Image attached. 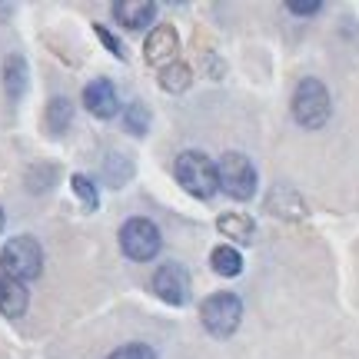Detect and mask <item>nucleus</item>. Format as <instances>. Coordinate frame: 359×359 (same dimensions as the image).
I'll list each match as a JSON object with an SVG mask.
<instances>
[{
  "instance_id": "1",
  "label": "nucleus",
  "mask_w": 359,
  "mask_h": 359,
  "mask_svg": "<svg viewBox=\"0 0 359 359\" xmlns=\"http://www.w3.org/2000/svg\"><path fill=\"white\" fill-rule=\"evenodd\" d=\"M173 173H177L180 187L190 193V196H196V200H210L219 190L217 163L206 154H200V150H183L177 156V163H173Z\"/></svg>"
},
{
  "instance_id": "2",
  "label": "nucleus",
  "mask_w": 359,
  "mask_h": 359,
  "mask_svg": "<svg viewBox=\"0 0 359 359\" xmlns=\"http://www.w3.org/2000/svg\"><path fill=\"white\" fill-rule=\"evenodd\" d=\"M0 273L13 283H30L43 273V250L34 236H13L0 250Z\"/></svg>"
},
{
  "instance_id": "3",
  "label": "nucleus",
  "mask_w": 359,
  "mask_h": 359,
  "mask_svg": "<svg viewBox=\"0 0 359 359\" xmlns=\"http://www.w3.org/2000/svg\"><path fill=\"white\" fill-rule=\"evenodd\" d=\"M293 116H296V123H303L309 130H320L323 123H330L333 100H330V90H326L323 80H316V77L299 80V87L293 93Z\"/></svg>"
},
{
  "instance_id": "4",
  "label": "nucleus",
  "mask_w": 359,
  "mask_h": 359,
  "mask_svg": "<svg viewBox=\"0 0 359 359\" xmlns=\"http://www.w3.org/2000/svg\"><path fill=\"white\" fill-rule=\"evenodd\" d=\"M240 320H243V299L236 293H213L200 303V323L217 339H226L236 333Z\"/></svg>"
},
{
  "instance_id": "5",
  "label": "nucleus",
  "mask_w": 359,
  "mask_h": 359,
  "mask_svg": "<svg viewBox=\"0 0 359 359\" xmlns=\"http://www.w3.org/2000/svg\"><path fill=\"white\" fill-rule=\"evenodd\" d=\"M217 183L219 190L233 200H253L257 193V170L243 154H223L217 160Z\"/></svg>"
},
{
  "instance_id": "6",
  "label": "nucleus",
  "mask_w": 359,
  "mask_h": 359,
  "mask_svg": "<svg viewBox=\"0 0 359 359\" xmlns=\"http://www.w3.org/2000/svg\"><path fill=\"white\" fill-rule=\"evenodd\" d=\"M163 246V236L156 230L154 219L147 217H130L123 226H120V250L127 253L133 263H147L154 259Z\"/></svg>"
},
{
  "instance_id": "7",
  "label": "nucleus",
  "mask_w": 359,
  "mask_h": 359,
  "mask_svg": "<svg viewBox=\"0 0 359 359\" xmlns=\"http://www.w3.org/2000/svg\"><path fill=\"white\" fill-rule=\"evenodd\" d=\"M150 283H154V293L170 306H183L190 299V273L180 263H163Z\"/></svg>"
},
{
  "instance_id": "8",
  "label": "nucleus",
  "mask_w": 359,
  "mask_h": 359,
  "mask_svg": "<svg viewBox=\"0 0 359 359\" xmlns=\"http://www.w3.org/2000/svg\"><path fill=\"white\" fill-rule=\"evenodd\" d=\"M177 50H180V40H177V30L167 24H160L150 30V37L143 43V57H147V64L150 67H170L177 60Z\"/></svg>"
},
{
  "instance_id": "9",
  "label": "nucleus",
  "mask_w": 359,
  "mask_h": 359,
  "mask_svg": "<svg viewBox=\"0 0 359 359\" xmlns=\"http://www.w3.org/2000/svg\"><path fill=\"white\" fill-rule=\"evenodd\" d=\"M83 107H87L93 116H100V120H110V116L120 114V97H116V87L110 80H93L87 83L83 90Z\"/></svg>"
},
{
  "instance_id": "10",
  "label": "nucleus",
  "mask_w": 359,
  "mask_h": 359,
  "mask_svg": "<svg viewBox=\"0 0 359 359\" xmlns=\"http://www.w3.org/2000/svg\"><path fill=\"white\" fill-rule=\"evenodd\" d=\"M114 17L127 30H143L156 17V4L154 0H120V4H114Z\"/></svg>"
},
{
  "instance_id": "11",
  "label": "nucleus",
  "mask_w": 359,
  "mask_h": 359,
  "mask_svg": "<svg viewBox=\"0 0 359 359\" xmlns=\"http://www.w3.org/2000/svg\"><path fill=\"white\" fill-rule=\"evenodd\" d=\"M266 210L269 213H276V217H286V219H299L306 217V203H303V196L290 187H273L266 196Z\"/></svg>"
},
{
  "instance_id": "12",
  "label": "nucleus",
  "mask_w": 359,
  "mask_h": 359,
  "mask_svg": "<svg viewBox=\"0 0 359 359\" xmlns=\"http://www.w3.org/2000/svg\"><path fill=\"white\" fill-rule=\"evenodd\" d=\"M27 290L24 283H13L11 276H4L0 273V313L7 316V320H20L27 313Z\"/></svg>"
},
{
  "instance_id": "13",
  "label": "nucleus",
  "mask_w": 359,
  "mask_h": 359,
  "mask_svg": "<svg viewBox=\"0 0 359 359\" xmlns=\"http://www.w3.org/2000/svg\"><path fill=\"white\" fill-rule=\"evenodd\" d=\"M217 226L223 236H230L233 243H250L253 240V219L246 217V213H223V217L217 219Z\"/></svg>"
},
{
  "instance_id": "14",
  "label": "nucleus",
  "mask_w": 359,
  "mask_h": 359,
  "mask_svg": "<svg viewBox=\"0 0 359 359\" xmlns=\"http://www.w3.org/2000/svg\"><path fill=\"white\" fill-rule=\"evenodd\" d=\"M210 266H213L217 276H240L243 273V257H240L236 246H217L210 253Z\"/></svg>"
},
{
  "instance_id": "15",
  "label": "nucleus",
  "mask_w": 359,
  "mask_h": 359,
  "mask_svg": "<svg viewBox=\"0 0 359 359\" xmlns=\"http://www.w3.org/2000/svg\"><path fill=\"white\" fill-rule=\"evenodd\" d=\"M4 87L11 97H24L27 93V64L24 57H7L4 64Z\"/></svg>"
},
{
  "instance_id": "16",
  "label": "nucleus",
  "mask_w": 359,
  "mask_h": 359,
  "mask_svg": "<svg viewBox=\"0 0 359 359\" xmlns=\"http://www.w3.org/2000/svg\"><path fill=\"white\" fill-rule=\"evenodd\" d=\"M70 120H74V107L67 97H53L50 107H47V123H50V133L53 137H60L67 127H70Z\"/></svg>"
},
{
  "instance_id": "17",
  "label": "nucleus",
  "mask_w": 359,
  "mask_h": 359,
  "mask_svg": "<svg viewBox=\"0 0 359 359\" xmlns=\"http://www.w3.org/2000/svg\"><path fill=\"white\" fill-rule=\"evenodd\" d=\"M190 80H193V74L187 64H170L160 70V87L167 90V93H183V90L190 87Z\"/></svg>"
},
{
  "instance_id": "18",
  "label": "nucleus",
  "mask_w": 359,
  "mask_h": 359,
  "mask_svg": "<svg viewBox=\"0 0 359 359\" xmlns=\"http://www.w3.org/2000/svg\"><path fill=\"white\" fill-rule=\"evenodd\" d=\"M70 187H74V193H77L90 210H97V203H100V190H97V183H93L87 173H74V177H70Z\"/></svg>"
},
{
  "instance_id": "19",
  "label": "nucleus",
  "mask_w": 359,
  "mask_h": 359,
  "mask_svg": "<svg viewBox=\"0 0 359 359\" xmlns=\"http://www.w3.org/2000/svg\"><path fill=\"white\" fill-rule=\"evenodd\" d=\"M123 123H127L130 133L143 137V133H147V127H150V114L143 110V103H130L127 114H123Z\"/></svg>"
},
{
  "instance_id": "20",
  "label": "nucleus",
  "mask_w": 359,
  "mask_h": 359,
  "mask_svg": "<svg viewBox=\"0 0 359 359\" xmlns=\"http://www.w3.org/2000/svg\"><path fill=\"white\" fill-rule=\"evenodd\" d=\"M110 359H156V353L143 343H130V346H120L116 353H110Z\"/></svg>"
},
{
  "instance_id": "21",
  "label": "nucleus",
  "mask_w": 359,
  "mask_h": 359,
  "mask_svg": "<svg viewBox=\"0 0 359 359\" xmlns=\"http://www.w3.org/2000/svg\"><path fill=\"white\" fill-rule=\"evenodd\" d=\"M286 11L299 13V17H313V13L323 11V4L320 0H290V4H286Z\"/></svg>"
},
{
  "instance_id": "22",
  "label": "nucleus",
  "mask_w": 359,
  "mask_h": 359,
  "mask_svg": "<svg viewBox=\"0 0 359 359\" xmlns=\"http://www.w3.org/2000/svg\"><path fill=\"white\" fill-rule=\"evenodd\" d=\"M93 34H97V37H100L103 43H107V50L114 53V57H120V60L127 57V53H123V47L116 43V37H114V34H110V30H107V27H93Z\"/></svg>"
},
{
  "instance_id": "23",
  "label": "nucleus",
  "mask_w": 359,
  "mask_h": 359,
  "mask_svg": "<svg viewBox=\"0 0 359 359\" xmlns=\"http://www.w3.org/2000/svg\"><path fill=\"white\" fill-rule=\"evenodd\" d=\"M0 230H4V210H0Z\"/></svg>"
}]
</instances>
